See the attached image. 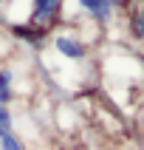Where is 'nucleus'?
Instances as JSON below:
<instances>
[{"label":"nucleus","instance_id":"6","mask_svg":"<svg viewBox=\"0 0 144 150\" xmlns=\"http://www.w3.org/2000/svg\"><path fill=\"white\" fill-rule=\"evenodd\" d=\"M0 127L11 130V113H8V108H6V105H0Z\"/></svg>","mask_w":144,"mask_h":150},{"label":"nucleus","instance_id":"1","mask_svg":"<svg viewBox=\"0 0 144 150\" xmlns=\"http://www.w3.org/2000/svg\"><path fill=\"white\" fill-rule=\"evenodd\" d=\"M54 48L68 59H82L85 57V45L79 40H71V37H57L54 40Z\"/></svg>","mask_w":144,"mask_h":150},{"label":"nucleus","instance_id":"3","mask_svg":"<svg viewBox=\"0 0 144 150\" xmlns=\"http://www.w3.org/2000/svg\"><path fill=\"white\" fill-rule=\"evenodd\" d=\"M11 99H14V93H11V71L0 68V105H6Z\"/></svg>","mask_w":144,"mask_h":150},{"label":"nucleus","instance_id":"5","mask_svg":"<svg viewBox=\"0 0 144 150\" xmlns=\"http://www.w3.org/2000/svg\"><path fill=\"white\" fill-rule=\"evenodd\" d=\"M0 150H23V144H20V139L11 130L0 127Z\"/></svg>","mask_w":144,"mask_h":150},{"label":"nucleus","instance_id":"4","mask_svg":"<svg viewBox=\"0 0 144 150\" xmlns=\"http://www.w3.org/2000/svg\"><path fill=\"white\" fill-rule=\"evenodd\" d=\"M110 3H113V0H79V6L88 8V11H91V14H96V17H105V14H107Z\"/></svg>","mask_w":144,"mask_h":150},{"label":"nucleus","instance_id":"7","mask_svg":"<svg viewBox=\"0 0 144 150\" xmlns=\"http://www.w3.org/2000/svg\"><path fill=\"white\" fill-rule=\"evenodd\" d=\"M133 28H136V34H138V37H144V8H141V14L133 20Z\"/></svg>","mask_w":144,"mask_h":150},{"label":"nucleus","instance_id":"2","mask_svg":"<svg viewBox=\"0 0 144 150\" xmlns=\"http://www.w3.org/2000/svg\"><path fill=\"white\" fill-rule=\"evenodd\" d=\"M59 0H34V20H48L57 14Z\"/></svg>","mask_w":144,"mask_h":150}]
</instances>
